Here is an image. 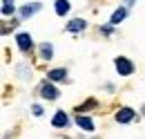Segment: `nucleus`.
<instances>
[{
	"label": "nucleus",
	"mask_w": 145,
	"mask_h": 139,
	"mask_svg": "<svg viewBox=\"0 0 145 139\" xmlns=\"http://www.w3.org/2000/svg\"><path fill=\"white\" fill-rule=\"evenodd\" d=\"M114 65L118 70V74H123V76H129V74L134 72V63H132L129 58H125V56H118V58L114 61Z\"/></svg>",
	"instance_id": "nucleus-1"
},
{
	"label": "nucleus",
	"mask_w": 145,
	"mask_h": 139,
	"mask_svg": "<svg viewBox=\"0 0 145 139\" xmlns=\"http://www.w3.org/2000/svg\"><path fill=\"white\" fill-rule=\"evenodd\" d=\"M16 43H18L20 52H25V54H29V52H31V47H34V43H31V36L25 34V32L16 34Z\"/></svg>",
	"instance_id": "nucleus-2"
},
{
	"label": "nucleus",
	"mask_w": 145,
	"mask_h": 139,
	"mask_svg": "<svg viewBox=\"0 0 145 139\" xmlns=\"http://www.w3.org/2000/svg\"><path fill=\"white\" fill-rule=\"evenodd\" d=\"M132 119H136V112H134L132 108H121V110L116 112V121L118 123H129Z\"/></svg>",
	"instance_id": "nucleus-3"
},
{
	"label": "nucleus",
	"mask_w": 145,
	"mask_h": 139,
	"mask_svg": "<svg viewBox=\"0 0 145 139\" xmlns=\"http://www.w3.org/2000/svg\"><path fill=\"white\" fill-rule=\"evenodd\" d=\"M40 97L54 101V99H58V90H56L52 83H42V85H40Z\"/></svg>",
	"instance_id": "nucleus-4"
},
{
	"label": "nucleus",
	"mask_w": 145,
	"mask_h": 139,
	"mask_svg": "<svg viewBox=\"0 0 145 139\" xmlns=\"http://www.w3.org/2000/svg\"><path fill=\"white\" fill-rule=\"evenodd\" d=\"M67 123H69V117L65 115V110H58L54 115V119H52V126H54V128H65Z\"/></svg>",
	"instance_id": "nucleus-5"
},
{
	"label": "nucleus",
	"mask_w": 145,
	"mask_h": 139,
	"mask_svg": "<svg viewBox=\"0 0 145 139\" xmlns=\"http://www.w3.org/2000/svg\"><path fill=\"white\" fill-rule=\"evenodd\" d=\"M47 79H52V81H65V79H67V70H63V68L49 70V72H47Z\"/></svg>",
	"instance_id": "nucleus-6"
},
{
	"label": "nucleus",
	"mask_w": 145,
	"mask_h": 139,
	"mask_svg": "<svg viewBox=\"0 0 145 139\" xmlns=\"http://www.w3.org/2000/svg\"><path fill=\"white\" fill-rule=\"evenodd\" d=\"M83 29H85V20H83V18H74V20H69V23H67V32H83Z\"/></svg>",
	"instance_id": "nucleus-7"
},
{
	"label": "nucleus",
	"mask_w": 145,
	"mask_h": 139,
	"mask_svg": "<svg viewBox=\"0 0 145 139\" xmlns=\"http://www.w3.org/2000/svg\"><path fill=\"white\" fill-rule=\"evenodd\" d=\"M125 16H127V9H125V7H118V9L112 14L109 23H112V25H118V23H123V20H125Z\"/></svg>",
	"instance_id": "nucleus-8"
},
{
	"label": "nucleus",
	"mask_w": 145,
	"mask_h": 139,
	"mask_svg": "<svg viewBox=\"0 0 145 139\" xmlns=\"http://www.w3.org/2000/svg\"><path fill=\"white\" fill-rule=\"evenodd\" d=\"M38 9H40V2H34V5H25V7L20 9V16H22V18H29L31 14H36Z\"/></svg>",
	"instance_id": "nucleus-9"
},
{
	"label": "nucleus",
	"mask_w": 145,
	"mask_h": 139,
	"mask_svg": "<svg viewBox=\"0 0 145 139\" xmlns=\"http://www.w3.org/2000/svg\"><path fill=\"white\" fill-rule=\"evenodd\" d=\"M56 14H58V16L69 14V2H67V0H56Z\"/></svg>",
	"instance_id": "nucleus-10"
},
{
	"label": "nucleus",
	"mask_w": 145,
	"mask_h": 139,
	"mask_svg": "<svg viewBox=\"0 0 145 139\" xmlns=\"http://www.w3.org/2000/svg\"><path fill=\"white\" fill-rule=\"evenodd\" d=\"M96 99H87V101H85V103H80L78 105V108H76V112H87V110H91V108H96Z\"/></svg>",
	"instance_id": "nucleus-11"
},
{
	"label": "nucleus",
	"mask_w": 145,
	"mask_h": 139,
	"mask_svg": "<svg viewBox=\"0 0 145 139\" xmlns=\"http://www.w3.org/2000/svg\"><path fill=\"white\" fill-rule=\"evenodd\" d=\"M76 123H78L83 130H94V123H91V119H87V117H78Z\"/></svg>",
	"instance_id": "nucleus-12"
},
{
	"label": "nucleus",
	"mask_w": 145,
	"mask_h": 139,
	"mask_svg": "<svg viewBox=\"0 0 145 139\" xmlns=\"http://www.w3.org/2000/svg\"><path fill=\"white\" fill-rule=\"evenodd\" d=\"M14 11V0H5L2 2V16H9Z\"/></svg>",
	"instance_id": "nucleus-13"
},
{
	"label": "nucleus",
	"mask_w": 145,
	"mask_h": 139,
	"mask_svg": "<svg viewBox=\"0 0 145 139\" xmlns=\"http://www.w3.org/2000/svg\"><path fill=\"white\" fill-rule=\"evenodd\" d=\"M40 52H42V58H47V61H49V58H52V45L42 43V45H40Z\"/></svg>",
	"instance_id": "nucleus-14"
},
{
	"label": "nucleus",
	"mask_w": 145,
	"mask_h": 139,
	"mask_svg": "<svg viewBox=\"0 0 145 139\" xmlns=\"http://www.w3.org/2000/svg\"><path fill=\"white\" fill-rule=\"evenodd\" d=\"M34 115H42V108L40 105H34Z\"/></svg>",
	"instance_id": "nucleus-15"
},
{
	"label": "nucleus",
	"mask_w": 145,
	"mask_h": 139,
	"mask_svg": "<svg viewBox=\"0 0 145 139\" xmlns=\"http://www.w3.org/2000/svg\"><path fill=\"white\" fill-rule=\"evenodd\" d=\"M143 112H145V108H143Z\"/></svg>",
	"instance_id": "nucleus-16"
}]
</instances>
